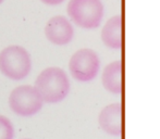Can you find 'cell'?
Masks as SVG:
<instances>
[{"label": "cell", "mask_w": 160, "mask_h": 139, "mask_svg": "<svg viewBox=\"0 0 160 139\" xmlns=\"http://www.w3.org/2000/svg\"><path fill=\"white\" fill-rule=\"evenodd\" d=\"M34 87L45 103L56 104L63 101L68 97L71 84L63 70L51 66L40 72Z\"/></svg>", "instance_id": "1"}, {"label": "cell", "mask_w": 160, "mask_h": 139, "mask_svg": "<svg viewBox=\"0 0 160 139\" xmlns=\"http://www.w3.org/2000/svg\"><path fill=\"white\" fill-rule=\"evenodd\" d=\"M67 11L71 21L85 30L99 27L105 14L101 0H70Z\"/></svg>", "instance_id": "2"}, {"label": "cell", "mask_w": 160, "mask_h": 139, "mask_svg": "<svg viewBox=\"0 0 160 139\" xmlns=\"http://www.w3.org/2000/svg\"><path fill=\"white\" fill-rule=\"evenodd\" d=\"M32 70L30 53L21 46H9L0 52V72L12 80H22Z\"/></svg>", "instance_id": "3"}, {"label": "cell", "mask_w": 160, "mask_h": 139, "mask_svg": "<svg viewBox=\"0 0 160 139\" xmlns=\"http://www.w3.org/2000/svg\"><path fill=\"white\" fill-rule=\"evenodd\" d=\"M100 70V60L93 49L83 48L73 53L69 61V71L74 79L88 83L97 77Z\"/></svg>", "instance_id": "4"}, {"label": "cell", "mask_w": 160, "mask_h": 139, "mask_svg": "<svg viewBox=\"0 0 160 139\" xmlns=\"http://www.w3.org/2000/svg\"><path fill=\"white\" fill-rule=\"evenodd\" d=\"M44 101L35 87L22 85L15 87L9 96V107L13 113L23 117H30L42 110Z\"/></svg>", "instance_id": "5"}, {"label": "cell", "mask_w": 160, "mask_h": 139, "mask_svg": "<svg viewBox=\"0 0 160 139\" xmlns=\"http://www.w3.org/2000/svg\"><path fill=\"white\" fill-rule=\"evenodd\" d=\"M45 36L53 45L65 46L74 37V28L71 22L62 15L53 17L45 26Z\"/></svg>", "instance_id": "6"}, {"label": "cell", "mask_w": 160, "mask_h": 139, "mask_svg": "<svg viewBox=\"0 0 160 139\" xmlns=\"http://www.w3.org/2000/svg\"><path fill=\"white\" fill-rule=\"evenodd\" d=\"M98 124L105 133L110 136H120L122 134V105L118 102L108 104L100 111Z\"/></svg>", "instance_id": "7"}, {"label": "cell", "mask_w": 160, "mask_h": 139, "mask_svg": "<svg viewBox=\"0 0 160 139\" xmlns=\"http://www.w3.org/2000/svg\"><path fill=\"white\" fill-rule=\"evenodd\" d=\"M101 40L110 49L119 50L123 44L122 38V17L121 15H114L110 17L101 30Z\"/></svg>", "instance_id": "8"}, {"label": "cell", "mask_w": 160, "mask_h": 139, "mask_svg": "<svg viewBox=\"0 0 160 139\" xmlns=\"http://www.w3.org/2000/svg\"><path fill=\"white\" fill-rule=\"evenodd\" d=\"M101 83L103 88L114 95L122 93V63L113 61L109 63L102 71Z\"/></svg>", "instance_id": "9"}, {"label": "cell", "mask_w": 160, "mask_h": 139, "mask_svg": "<svg viewBox=\"0 0 160 139\" xmlns=\"http://www.w3.org/2000/svg\"><path fill=\"white\" fill-rule=\"evenodd\" d=\"M0 139H14L13 124L3 115H0Z\"/></svg>", "instance_id": "10"}, {"label": "cell", "mask_w": 160, "mask_h": 139, "mask_svg": "<svg viewBox=\"0 0 160 139\" xmlns=\"http://www.w3.org/2000/svg\"><path fill=\"white\" fill-rule=\"evenodd\" d=\"M40 1L48 6H58V4H61L64 0H40Z\"/></svg>", "instance_id": "11"}, {"label": "cell", "mask_w": 160, "mask_h": 139, "mask_svg": "<svg viewBox=\"0 0 160 139\" xmlns=\"http://www.w3.org/2000/svg\"><path fill=\"white\" fill-rule=\"evenodd\" d=\"M2 2H3V0H0V4H1V3H2Z\"/></svg>", "instance_id": "12"}, {"label": "cell", "mask_w": 160, "mask_h": 139, "mask_svg": "<svg viewBox=\"0 0 160 139\" xmlns=\"http://www.w3.org/2000/svg\"><path fill=\"white\" fill-rule=\"evenodd\" d=\"M24 139H30V138H24Z\"/></svg>", "instance_id": "13"}]
</instances>
